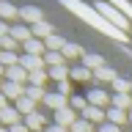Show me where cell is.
Masks as SVG:
<instances>
[{"label": "cell", "instance_id": "6da1fadb", "mask_svg": "<svg viewBox=\"0 0 132 132\" xmlns=\"http://www.w3.org/2000/svg\"><path fill=\"white\" fill-rule=\"evenodd\" d=\"M61 3H63L66 8H72L74 14H80L85 22H91L99 33H105V36H110V39H116V41H127V33H124V30H118V28H113V25H110L105 16L96 11V8L85 6V3H80V0H61Z\"/></svg>", "mask_w": 132, "mask_h": 132}, {"label": "cell", "instance_id": "836d02e7", "mask_svg": "<svg viewBox=\"0 0 132 132\" xmlns=\"http://www.w3.org/2000/svg\"><path fill=\"white\" fill-rule=\"evenodd\" d=\"M3 36H11V25H6V22H0V39Z\"/></svg>", "mask_w": 132, "mask_h": 132}, {"label": "cell", "instance_id": "2e32d148", "mask_svg": "<svg viewBox=\"0 0 132 132\" xmlns=\"http://www.w3.org/2000/svg\"><path fill=\"white\" fill-rule=\"evenodd\" d=\"M69 77H72V80H77V82H85V80H91V77H94V72H91V69H85V66H69Z\"/></svg>", "mask_w": 132, "mask_h": 132}, {"label": "cell", "instance_id": "d6a6232c", "mask_svg": "<svg viewBox=\"0 0 132 132\" xmlns=\"http://www.w3.org/2000/svg\"><path fill=\"white\" fill-rule=\"evenodd\" d=\"M44 132H69V129H66V127H61V124H50Z\"/></svg>", "mask_w": 132, "mask_h": 132}, {"label": "cell", "instance_id": "ba28073f", "mask_svg": "<svg viewBox=\"0 0 132 132\" xmlns=\"http://www.w3.org/2000/svg\"><path fill=\"white\" fill-rule=\"evenodd\" d=\"M28 77H30V74L25 72L19 63L11 66V69H6V80H8V82H19V85H25V82H28Z\"/></svg>", "mask_w": 132, "mask_h": 132}, {"label": "cell", "instance_id": "ab89813d", "mask_svg": "<svg viewBox=\"0 0 132 132\" xmlns=\"http://www.w3.org/2000/svg\"><path fill=\"white\" fill-rule=\"evenodd\" d=\"M0 91H3V82H0Z\"/></svg>", "mask_w": 132, "mask_h": 132}, {"label": "cell", "instance_id": "d6986e66", "mask_svg": "<svg viewBox=\"0 0 132 132\" xmlns=\"http://www.w3.org/2000/svg\"><path fill=\"white\" fill-rule=\"evenodd\" d=\"M127 118H129V113H127V110H118V107H110V110H107V121L116 124V127H121Z\"/></svg>", "mask_w": 132, "mask_h": 132}, {"label": "cell", "instance_id": "7c38bea8", "mask_svg": "<svg viewBox=\"0 0 132 132\" xmlns=\"http://www.w3.org/2000/svg\"><path fill=\"white\" fill-rule=\"evenodd\" d=\"M25 55H39V58H44V55H47V47H44V41H41V39H30V41H25Z\"/></svg>", "mask_w": 132, "mask_h": 132}, {"label": "cell", "instance_id": "74e56055", "mask_svg": "<svg viewBox=\"0 0 132 132\" xmlns=\"http://www.w3.org/2000/svg\"><path fill=\"white\" fill-rule=\"evenodd\" d=\"M0 132H8V129H6V127H0Z\"/></svg>", "mask_w": 132, "mask_h": 132}, {"label": "cell", "instance_id": "cb8c5ba5", "mask_svg": "<svg viewBox=\"0 0 132 132\" xmlns=\"http://www.w3.org/2000/svg\"><path fill=\"white\" fill-rule=\"evenodd\" d=\"M50 72L47 69H39V72H30V77H28V85H41L44 88V82H47Z\"/></svg>", "mask_w": 132, "mask_h": 132}, {"label": "cell", "instance_id": "3957f363", "mask_svg": "<svg viewBox=\"0 0 132 132\" xmlns=\"http://www.w3.org/2000/svg\"><path fill=\"white\" fill-rule=\"evenodd\" d=\"M19 19L33 28V25L44 22V14H41V8H36V6H25V8H19Z\"/></svg>", "mask_w": 132, "mask_h": 132}, {"label": "cell", "instance_id": "52a82bcc", "mask_svg": "<svg viewBox=\"0 0 132 132\" xmlns=\"http://www.w3.org/2000/svg\"><path fill=\"white\" fill-rule=\"evenodd\" d=\"M74 121H77V113H74L72 107H63V110L55 113V124H61V127H66V129H72Z\"/></svg>", "mask_w": 132, "mask_h": 132}, {"label": "cell", "instance_id": "44dd1931", "mask_svg": "<svg viewBox=\"0 0 132 132\" xmlns=\"http://www.w3.org/2000/svg\"><path fill=\"white\" fill-rule=\"evenodd\" d=\"M14 107L19 110V113H25V116H33V113H36V102H33V99H28V96L16 99V102H14Z\"/></svg>", "mask_w": 132, "mask_h": 132}, {"label": "cell", "instance_id": "ffe728a7", "mask_svg": "<svg viewBox=\"0 0 132 132\" xmlns=\"http://www.w3.org/2000/svg\"><path fill=\"white\" fill-rule=\"evenodd\" d=\"M19 16V8L11 6L8 0H0V19H16Z\"/></svg>", "mask_w": 132, "mask_h": 132}, {"label": "cell", "instance_id": "e575fe53", "mask_svg": "<svg viewBox=\"0 0 132 132\" xmlns=\"http://www.w3.org/2000/svg\"><path fill=\"white\" fill-rule=\"evenodd\" d=\"M8 132H30V129H28L25 124H14V127H11V129H8Z\"/></svg>", "mask_w": 132, "mask_h": 132}, {"label": "cell", "instance_id": "5b68a950", "mask_svg": "<svg viewBox=\"0 0 132 132\" xmlns=\"http://www.w3.org/2000/svg\"><path fill=\"white\" fill-rule=\"evenodd\" d=\"M85 99H88V105H91V107H102V110H105V105L110 102V96H107V91H105V88H91Z\"/></svg>", "mask_w": 132, "mask_h": 132}, {"label": "cell", "instance_id": "ac0fdd59", "mask_svg": "<svg viewBox=\"0 0 132 132\" xmlns=\"http://www.w3.org/2000/svg\"><path fill=\"white\" fill-rule=\"evenodd\" d=\"M25 127H28L30 132H44V129H47V127H44V116H41V113H33V116H28Z\"/></svg>", "mask_w": 132, "mask_h": 132}, {"label": "cell", "instance_id": "f35d334b", "mask_svg": "<svg viewBox=\"0 0 132 132\" xmlns=\"http://www.w3.org/2000/svg\"><path fill=\"white\" fill-rule=\"evenodd\" d=\"M129 121H132V110H129Z\"/></svg>", "mask_w": 132, "mask_h": 132}, {"label": "cell", "instance_id": "f1b7e54d", "mask_svg": "<svg viewBox=\"0 0 132 132\" xmlns=\"http://www.w3.org/2000/svg\"><path fill=\"white\" fill-rule=\"evenodd\" d=\"M69 107H72L74 113H77V110L82 113V110L88 107V99H85V96H72V99H69Z\"/></svg>", "mask_w": 132, "mask_h": 132}, {"label": "cell", "instance_id": "60d3db41", "mask_svg": "<svg viewBox=\"0 0 132 132\" xmlns=\"http://www.w3.org/2000/svg\"><path fill=\"white\" fill-rule=\"evenodd\" d=\"M0 124H3V121H0Z\"/></svg>", "mask_w": 132, "mask_h": 132}, {"label": "cell", "instance_id": "d590c367", "mask_svg": "<svg viewBox=\"0 0 132 132\" xmlns=\"http://www.w3.org/2000/svg\"><path fill=\"white\" fill-rule=\"evenodd\" d=\"M6 107H8V99H6V94L0 91V110H6Z\"/></svg>", "mask_w": 132, "mask_h": 132}, {"label": "cell", "instance_id": "8d00e7d4", "mask_svg": "<svg viewBox=\"0 0 132 132\" xmlns=\"http://www.w3.org/2000/svg\"><path fill=\"white\" fill-rule=\"evenodd\" d=\"M3 74H6V66H0V77H3Z\"/></svg>", "mask_w": 132, "mask_h": 132}, {"label": "cell", "instance_id": "7a4b0ae2", "mask_svg": "<svg viewBox=\"0 0 132 132\" xmlns=\"http://www.w3.org/2000/svg\"><path fill=\"white\" fill-rule=\"evenodd\" d=\"M94 8H96L99 14H102L107 22L113 25V28H118V30L127 33V25H129V22H127V16L121 14V8H116L113 3H105V0H96V3H94Z\"/></svg>", "mask_w": 132, "mask_h": 132}, {"label": "cell", "instance_id": "1f68e13d", "mask_svg": "<svg viewBox=\"0 0 132 132\" xmlns=\"http://www.w3.org/2000/svg\"><path fill=\"white\" fill-rule=\"evenodd\" d=\"M99 132H121V127H116V124L105 121V124H102V127H99Z\"/></svg>", "mask_w": 132, "mask_h": 132}, {"label": "cell", "instance_id": "277c9868", "mask_svg": "<svg viewBox=\"0 0 132 132\" xmlns=\"http://www.w3.org/2000/svg\"><path fill=\"white\" fill-rule=\"evenodd\" d=\"M66 102H69V99H66V94H61V91H52V94H47V96H44V105H47L52 113H58V110L69 107Z\"/></svg>", "mask_w": 132, "mask_h": 132}, {"label": "cell", "instance_id": "30bf717a", "mask_svg": "<svg viewBox=\"0 0 132 132\" xmlns=\"http://www.w3.org/2000/svg\"><path fill=\"white\" fill-rule=\"evenodd\" d=\"M11 39H16L19 44L30 41V39H33V30H30V25H11Z\"/></svg>", "mask_w": 132, "mask_h": 132}, {"label": "cell", "instance_id": "603a6c76", "mask_svg": "<svg viewBox=\"0 0 132 132\" xmlns=\"http://www.w3.org/2000/svg\"><path fill=\"white\" fill-rule=\"evenodd\" d=\"M113 107H118V110H132V94H116L113 96Z\"/></svg>", "mask_w": 132, "mask_h": 132}, {"label": "cell", "instance_id": "f546056e", "mask_svg": "<svg viewBox=\"0 0 132 132\" xmlns=\"http://www.w3.org/2000/svg\"><path fill=\"white\" fill-rule=\"evenodd\" d=\"M82 50L77 47V44H72V41H66V47H63V58H77Z\"/></svg>", "mask_w": 132, "mask_h": 132}, {"label": "cell", "instance_id": "9a60e30c", "mask_svg": "<svg viewBox=\"0 0 132 132\" xmlns=\"http://www.w3.org/2000/svg\"><path fill=\"white\" fill-rule=\"evenodd\" d=\"M0 121H3V124H8V129H11L14 124H19V110L8 105L6 110H0Z\"/></svg>", "mask_w": 132, "mask_h": 132}, {"label": "cell", "instance_id": "4316f807", "mask_svg": "<svg viewBox=\"0 0 132 132\" xmlns=\"http://www.w3.org/2000/svg\"><path fill=\"white\" fill-rule=\"evenodd\" d=\"M19 63V55L16 52H0V66H6V69H11V66Z\"/></svg>", "mask_w": 132, "mask_h": 132}, {"label": "cell", "instance_id": "9c48e42d", "mask_svg": "<svg viewBox=\"0 0 132 132\" xmlns=\"http://www.w3.org/2000/svg\"><path fill=\"white\" fill-rule=\"evenodd\" d=\"M25 88H28V85H19V82H3V94H6V99H22L25 96Z\"/></svg>", "mask_w": 132, "mask_h": 132}, {"label": "cell", "instance_id": "4dcf8cb0", "mask_svg": "<svg viewBox=\"0 0 132 132\" xmlns=\"http://www.w3.org/2000/svg\"><path fill=\"white\" fill-rule=\"evenodd\" d=\"M72 132H94V127H91L85 118H77V121H74V127H72Z\"/></svg>", "mask_w": 132, "mask_h": 132}, {"label": "cell", "instance_id": "484cf974", "mask_svg": "<svg viewBox=\"0 0 132 132\" xmlns=\"http://www.w3.org/2000/svg\"><path fill=\"white\" fill-rule=\"evenodd\" d=\"M25 96L28 99H33V102H44V96H47V94H44V88H41V85H28V88H25Z\"/></svg>", "mask_w": 132, "mask_h": 132}, {"label": "cell", "instance_id": "8fae6325", "mask_svg": "<svg viewBox=\"0 0 132 132\" xmlns=\"http://www.w3.org/2000/svg\"><path fill=\"white\" fill-rule=\"evenodd\" d=\"M82 118H85V121L88 124H96V121H102L105 124V118H107V110H102V107H85V110H82Z\"/></svg>", "mask_w": 132, "mask_h": 132}, {"label": "cell", "instance_id": "4fadbf2b", "mask_svg": "<svg viewBox=\"0 0 132 132\" xmlns=\"http://www.w3.org/2000/svg\"><path fill=\"white\" fill-rule=\"evenodd\" d=\"M30 30H33V39H41V41H47L50 36H55V30H52L50 22H39V25H33Z\"/></svg>", "mask_w": 132, "mask_h": 132}, {"label": "cell", "instance_id": "83f0119b", "mask_svg": "<svg viewBox=\"0 0 132 132\" xmlns=\"http://www.w3.org/2000/svg\"><path fill=\"white\" fill-rule=\"evenodd\" d=\"M113 91H116V94H132V82L124 80V77H118V80L113 82Z\"/></svg>", "mask_w": 132, "mask_h": 132}, {"label": "cell", "instance_id": "e0dca14e", "mask_svg": "<svg viewBox=\"0 0 132 132\" xmlns=\"http://www.w3.org/2000/svg\"><path fill=\"white\" fill-rule=\"evenodd\" d=\"M94 77H96L99 82H110V85L118 80V74L113 72V66H102V69H96V72H94Z\"/></svg>", "mask_w": 132, "mask_h": 132}, {"label": "cell", "instance_id": "7402d4cb", "mask_svg": "<svg viewBox=\"0 0 132 132\" xmlns=\"http://www.w3.org/2000/svg\"><path fill=\"white\" fill-rule=\"evenodd\" d=\"M44 63H47V69H55V66H66V58H63V52H47Z\"/></svg>", "mask_w": 132, "mask_h": 132}, {"label": "cell", "instance_id": "8992f818", "mask_svg": "<svg viewBox=\"0 0 132 132\" xmlns=\"http://www.w3.org/2000/svg\"><path fill=\"white\" fill-rule=\"evenodd\" d=\"M19 66H22L25 72L30 74V72H39V69H44V58H39V55H22L19 58Z\"/></svg>", "mask_w": 132, "mask_h": 132}, {"label": "cell", "instance_id": "d4e9b609", "mask_svg": "<svg viewBox=\"0 0 132 132\" xmlns=\"http://www.w3.org/2000/svg\"><path fill=\"white\" fill-rule=\"evenodd\" d=\"M47 72H50V77L58 80V85H61V82H66V77H69V66H55V69H47Z\"/></svg>", "mask_w": 132, "mask_h": 132}, {"label": "cell", "instance_id": "5bb4252c", "mask_svg": "<svg viewBox=\"0 0 132 132\" xmlns=\"http://www.w3.org/2000/svg\"><path fill=\"white\" fill-rule=\"evenodd\" d=\"M82 66H85V69H91V72H96V69H102V66H107V63H105V58H102V55L88 52V55H82Z\"/></svg>", "mask_w": 132, "mask_h": 132}]
</instances>
